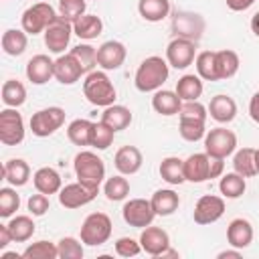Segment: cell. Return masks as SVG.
Masks as SVG:
<instances>
[{"label":"cell","mask_w":259,"mask_h":259,"mask_svg":"<svg viewBox=\"0 0 259 259\" xmlns=\"http://www.w3.org/2000/svg\"><path fill=\"white\" fill-rule=\"evenodd\" d=\"M168 75H170L168 61L158 57V55H152L140 63L136 77H134V83H136L138 91L150 93V91H158L168 81Z\"/></svg>","instance_id":"6da1fadb"},{"label":"cell","mask_w":259,"mask_h":259,"mask_svg":"<svg viewBox=\"0 0 259 259\" xmlns=\"http://www.w3.org/2000/svg\"><path fill=\"white\" fill-rule=\"evenodd\" d=\"M73 168H75V176L81 184L99 192V186L105 178V164L95 152L81 150L73 160Z\"/></svg>","instance_id":"7a4b0ae2"},{"label":"cell","mask_w":259,"mask_h":259,"mask_svg":"<svg viewBox=\"0 0 259 259\" xmlns=\"http://www.w3.org/2000/svg\"><path fill=\"white\" fill-rule=\"evenodd\" d=\"M83 95L87 97L89 103L97 107H107L115 101L117 93L111 79L105 75V71H91L83 81Z\"/></svg>","instance_id":"3957f363"},{"label":"cell","mask_w":259,"mask_h":259,"mask_svg":"<svg viewBox=\"0 0 259 259\" xmlns=\"http://www.w3.org/2000/svg\"><path fill=\"white\" fill-rule=\"evenodd\" d=\"M59 14L49 2H36L28 6L20 16V26L26 34H40Z\"/></svg>","instance_id":"277c9868"},{"label":"cell","mask_w":259,"mask_h":259,"mask_svg":"<svg viewBox=\"0 0 259 259\" xmlns=\"http://www.w3.org/2000/svg\"><path fill=\"white\" fill-rule=\"evenodd\" d=\"M111 237V219L105 212H91L81 225V241L89 247H99Z\"/></svg>","instance_id":"5b68a950"},{"label":"cell","mask_w":259,"mask_h":259,"mask_svg":"<svg viewBox=\"0 0 259 259\" xmlns=\"http://www.w3.org/2000/svg\"><path fill=\"white\" fill-rule=\"evenodd\" d=\"M65 123V109L63 107H45L32 113L30 117V132L36 138H49L53 136L61 125Z\"/></svg>","instance_id":"8992f818"},{"label":"cell","mask_w":259,"mask_h":259,"mask_svg":"<svg viewBox=\"0 0 259 259\" xmlns=\"http://www.w3.org/2000/svg\"><path fill=\"white\" fill-rule=\"evenodd\" d=\"M204 26H206V22H204V18L198 12L178 10L172 16V32L176 36H180V38H188V40L198 42L202 38Z\"/></svg>","instance_id":"52a82bcc"},{"label":"cell","mask_w":259,"mask_h":259,"mask_svg":"<svg viewBox=\"0 0 259 259\" xmlns=\"http://www.w3.org/2000/svg\"><path fill=\"white\" fill-rule=\"evenodd\" d=\"M24 140V119L16 107L0 111V142L4 146H18Z\"/></svg>","instance_id":"ba28073f"},{"label":"cell","mask_w":259,"mask_h":259,"mask_svg":"<svg viewBox=\"0 0 259 259\" xmlns=\"http://www.w3.org/2000/svg\"><path fill=\"white\" fill-rule=\"evenodd\" d=\"M237 150V136L227 127H212L204 136V152L208 156L227 158Z\"/></svg>","instance_id":"9c48e42d"},{"label":"cell","mask_w":259,"mask_h":259,"mask_svg":"<svg viewBox=\"0 0 259 259\" xmlns=\"http://www.w3.org/2000/svg\"><path fill=\"white\" fill-rule=\"evenodd\" d=\"M121 217L130 227L146 229L148 225H152L154 217H158V214L154 212V206H152L150 200H146V198H130L121 208Z\"/></svg>","instance_id":"30bf717a"},{"label":"cell","mask_w":259,"mask_h":259,"mask_svg":"<svg viewBox=\"0 0 259 259\" xmlns=\"http://www.w3.org/2000/svg\"><path fill=\"white\" fill-rule=\"evenodd\" d=\"M45 45L51 53L55 55H61L67 47H69V40H71V34H73V22L65 20L61 14L45 28Z\"/></svg>","instance_id":"8fae6325"},{"label":"cell","mask_w":259,"mask_h":259,"mask_svg":"<svg viewBox=\"0 0 259 259\" xmlns=\"http://www.w3.org/2000/svg\"><path fill=\"white\" fill-rule=\"evenodd\" d=\"M196 59V42L188 38H172L166 47V61L174 69H186Z\"/></svg>","instance_id":"7c38bea8"},{"label":"cell","mask_w":259,"mask_h":259,"mask_svg":"<svg viewBox=\"0 0 259 259\" xmlns=\"http://www.w3.org/2000/svg\"><path fill=\"white\" fill-rule=\"evenodd\" d=\"M225 214V200L223 196H214V194H204L196 200L194 204V223L198 225H210L217 223L221 217Z\"/></svg>","instance_id":"4fadbf2b"},{"label":"cell","mask_w":259,"mask_h":259,"mask_svg":"<svg viewBox=\"0 0 259 259\" xmlns=\"http://www.w3.org/2000/svg\"><path fill=\"white\" fill-rule=\"evenodd\" d=\"M95 196H97V190H93V188L81 184L79 180H77V182H71V184H65V186L59 190V202H61V206L71 208V210L89 204Z\"/></svg>","instance_id":"5bb4252c"},{"label":"cell","mask_w":259,"mask_h":259,"mask_svg":"<svg viewBox=\"0 0 259 259\" xmlns=\"http://www.w3.org/2000/svg\"><path fill=\"white\" fill-rule=\"evenodd\" d=\"M125 47L119 40H105L99 49H97V65L103 71H115L123 65L125 61Z\"/></svg>","instance_id":"9a60e30c"},{"label":"cell","mask_w":259,"mask_h":259,"mask_svg":"<svg viewBox=\"0 0 259 259\" xmlns=\"http://www.w3.org/2000/svg\"><path fill=\"white\" fill-rule=\"evenodd\" d=\"M140 245H142V251H146L148 255L162 257V253L170 247V235L160 227L148 225L140 235Z\"/></svg>","instance_id":"2e32d148"},{"label":"cell","mask_w":259,"mask_h":259,"mask_svg":"<svg viewBox=\"0 0 259 259\" xmlns=\"http://www.w3.org/2000/svg\"><path fill=\"white\" fill-rule=\"evenodd\" d=\"M55 77V61L49 55H34L26 63V79L32 85H45Z\"/></svg>","instance_id":"e0dca14e"},{"label":"cell","mask_w":259,"mask_h":259,"mask_svg":"<svg viewBox=\"0 0 259 259\" xmlns=\"http://www.w3.org/2000/svg\"><path fill=\"white\" fill-rule=\"evenodd\" d=\"M81 75H85L83 67L79 65V61L69 53V55H61L55 61V79L63 85H73L81 79Z\"/></svg>","instance_id":"ac0fdd59"},{"label":"cell","mask_w":259,"mask_h":259,"mask_svg":"<svg viewBox=\"0 0 259 259\" xmlns=\"http://www.w3.org/2000/svg\"><path fill=\"white\" fill-rule=\"evenodd\" d=\"M142 162H144L142 152L136 146H121L115 152V158H113V164H115L117 172L123 174V176L136 174L142 168Z\"/></svg>","instance_id":"d6986e66"},{"label":"cell","mask_w":259,"mask_h":259,"mask_svg":"<svg viewBox=\"0 0 259 259\" xmlns=\"http://www.w3.org/2000/svg\"><path fill=\"white\" fill-rule=\"evenodd\" d=\"M32 184L38 192L42 194H57L61 188H63V180H61V174L51 168V166H42L38 168L34 174H32Z\"/></svg>","instance_id":"ffe728a7"},{"label":"cell","mask_w":259,"mask_h":259,"mask_svg":"<svg viewBox=\"0 0 259 259\" xmlns=\"http://www.w3.org/2000/svg\"><path fill=\"white\" fill-rule=\"evenodd\" d=\"M227 241L231 247L245 249L253 241V227L247 219H233L227 227Z\"/></svg>","instance_id":"44dd1931"},{"label":"cell","mask_w":259,"mask_h":259,"mask_svg":"<svg viewBox=\"0 0 259 259\" xmlns=\"http://www.w3.org/2000/svg\"><path fill=\"white\" fill-rule=\"evenodd\" d=\"M208 113L214 121L219 123H229L235 119L237 115V103L233 97L225 95V93H219L210 99V105H208Z\"/></svg>","instance_id":"7402d4cb"},{"label":"cell","mask_w":259,"mask_h":259,"mask_svg":"<svg viewBox=\"0 0 259 259\" xmlns=\"http://www.w3.org/2000/svg\"><path fill=\"white\" fill-rule=\"evenodd\" d=\"M184 178L196 184L208 180V154L206 152L190 154L184 160Z\"/></svg>","instance_id":"603a6c76"},{"label":"cell","mask_w":259,"mask_h":259,"mask_svg":"<svg viewBox=\"0 0 259 259\" xmlns=\"http://www.w3.org/2000/svg\"><path fill=\"white\" fill-rule=\"evenodd\" d=\"M152 107L156 113L160 115H176L182 107V99L178 97L176 91H168V89H158L152 97Z\"/></svg>","instance_id":"cb8c5ba5"},{"label":"cell","mask_w":259,"mask_h":259,"mask_svg":"<svg viewBox=\"0 0 259 259\" xmlns=\"http://www.w3.org/2000/svg\"><path fill=\"white\" fill-rule=\"evenodd\" d=\"M150 202H152L154 212H156L158 217H170L174 210H178V206H180V196H178L174 190H170V188H160V190H156V192L152 194Z\"/></svg>","instance_id":"d4e9b609"},{"label":"cell","mask_w":259,"mask_h":259,"mask_svg":"<svg viewBox=\"0 0 259 259\" xmlns=\"http://www.w3.org/2000/svg\"><path fill=\"white\" fill-rule=\"evenodd\" d=\"M2 174H4V180L12 186H24L30 178V166L26 164V160L22 158H12L4 164L2 168Z\"/></svg>","instance_id":"484cf974"},{"label":"cell","mask_w":259,"mask_h":259,"mask_svg":"<svg viewBox=\"0 0 259 259\" xmlns=\"http://www.w3.org/2000/svg\"><path fill=\"white\" fill-rule=\"evenodd\" d=\"M103 30V22L99 16L95 14H83L73 22V34H77L83 40H93L101 34Z\"/></svg>","instance_id":"4316f807"},{"label":"cell","mask_w":259,"mask_h":259,"mask_svg":"<svg viewBox=\"0 0 259 259\" xmlns=\"http://www.w3.org/2000/svg\"><path fill=\"white\" fill-rule=\"evenodd\" d=\"M202 79L194 73H188V75H182L178 81H176V93L182 101H198V97L202 95Z\"/></svg>","instance_id":"83f0119b"},{"label":"cell","mask_w":259,"mask_h":259,"mask_svg":"<svg viewBox=\"0 0 259 259\" xmlns=\"http://www.w3.org/2000/svg\"><path fill=\"white\" fill-rule=\"evenodd\" d=\"M101 121H105L111 130L121 132V130H125V127L132 123V111H130L125 105H115V103H111V105H107V107L103 109Z\"/></svg>","instance_id":"f1b7e54d"},{"label":"cell","mask_w":259,"mask_h":259,"mask_svg":"<svg viewBox=\"0 0 259 259\" xmlns=\"http://www.w3.org/2000/svg\"><path fill=\"white\" fill-rule=\"evenodd\" d=\"M140 16L148 22H160L170 14V0H140Z\"/></svg>","instance_id":"f546056e"},{"label":"cell","mask_w":259,"mask_h":259,"mask_svg":"<svg viewBox=\"0 0 259 259\" xmlns=\"http://www.w3.org/2000/svg\"><path fill=\"white\" fill-rule=\"evenodd\" d=\"M160 176L162 180H166L168 184L172 186H178L182 184L186 178H184V160L176 158V156H168L160 162Z\"/></svg>","instance_id":"4dcf8cb0"},{"label":"cell","mask_w":259,"mask_h":259,"mask_svg":"<svg viewBox=\"0 0 259 259\" xmlns=\"http://www.w3.org/2000/svg\"><path fill=\"white\" fill-rule=\"evenodd\" d=\"M91 134H93V121H89V119H73L67 127L69 142L79 148L91 146Z\"/></svg>","instance_id":"1f68e13d"},{"label":"cell","mask_w":259,"mask_h":259,"mask_svg":"<svg viewBox=\"0 0 259 259\" xmlns=\"http://www.w3.org/2000/svg\"><path fill=\"white\" fill-rule=\"evenodd\" d=\"M6 227H8V231H10V235H12V239H14L16 243L28 241V239L34 235V231H36L34 221H32L28 214H16V217H12V219L6 223Z\"/></svg>","instance_id":"d6a6232c"},{"label":"cell","mask_w":259,"mask_h":259,"mask_svg":"<svg viewBox=\"0 0 259 259\" xmlns=\"http://www.w3.org/2000/svg\"><path fill=\"white\" fill-rule=\"evenodd\" d=\"M26 45H28V38H26V32L24 30H18V28L4 30V34H2V51L6 55L20 57L26 51Z\"/></svg>","instance_id":"836d02e7"},{"label":"cell","mask_w":259,"mask_h":259,"mask_svg":"<svg viewBox=\"0 0 259 259\" xmlns=\"http://www.w3.org/2000/svg\"><path fill=\"white\" fill-rule=\"evenodd\" d=\"M239 71V55L231 49H223L217 51V73H219V81L221 79H231L235 77Z\"/></svg>","instance_id":"e575fe53"},{"label":"cell","mask_w":259,"mask_h":259,"mask_svg":"<svg viewBox=\"0 0 259 259\" xmlns=\"http://www.w3.org/2000/svg\"><path fill=\"white\" fill-rule=\"evenodd\" d=\"M196 65V73L200 79L204 81H219V73H217V51H202L196 55L194 59Z\"/></svg>","instance_id":"d590c367"},{"label":"cell","mask_w":259,"mask_h":259,"mask_svg":"<svg viewBox=\"0 0 259 259\" xmlns=\"http://www.w3.org/2000/svg\"><path fill=\"white\" fill-rule=\"evenodd\" d=\"M233 168L243 178H251V176L259 174L257 168H255V148H241V150H237L235 158H233Z\"/></svg>","instance_id":"8d00e7d4"},{"label":"cell","mask_w":259,"mask_h":259,"mask_svg":"<svg viewBox=\"0 0 259 259\" xmlns=\"http://www.w3.org/2000/svg\"><path fill=\"white\" fill-rule=\"evenodd\" d=\"M2 101L6 107H20L26 101V89L20 81L8 79L2 85Z\"/></svg>","instance_id":"74e56055"},{"label":"cell","mask_w":259,"mask_h":259,"mask_svg":"<svg viewBox=\"0 0 259 259\" xmlns=\"http://www.w3.org/2000/svg\"><path fill=\"white\" fill-rule=\"evenodd\" d=\"M245 188H247V182H245V178H243L241 174H237V172L225 174V176L221 178V182H219V190H221V194H223L225 198H239V196H243Z\"/></svg>","instance_id":"f35d334b"},{"label":"cell","mask_w":259,"mask_h":259,"mask_svg":"<svg viewBox=\"0 0 259 259\" xmlns=\"http://www.w3.org/2000/svg\"><path fill=\"white\" fill-rule=\"evenodd\" d=\"M103 194L111 202L123 200L130 194V182H127V178H123V174H117V176L107 178L105 184H103Z\"/></svg>","instance_id":"ab89813d"},{"label":"cell","mask_w":259,"mask_h":259,"mask_svg":"<svg viewBox=\"0 0 259 259\" xmlns=\"http://www.w3.org/2000/svg\"><path fill=\"white\" fill-rule=\"evenodd\" d=\"M24 259H57L59 257V247L51 241H36L32 245H28L22 251Z\"/></svg>","instance_id":"60d3db41"},{"label":"cell","mask_w":259,"mask_h":259,"mask_svg":"<svg viewBox=\"0 0 259 259\" xmlns=\"http://www.w3.org/2000/svg\"><path fill=\"white\" fill-rule=\"evenodd\" d=\"M178 132H180L182 140H186V142H198V140H202V138L206 136L204 121H200V119H190V117H180Z\"/></svg>","instance_id":"b9f144b4"},{"label":"cell","mask_w":259,"mask_h":259,"mask_svg":"<svg viewBox=\"0 0 259 259\" xmlns=\"http://www.w3.org/2000/svg\"><path fill=\"white\" fill-rule=\"evenodd\" d=\"M113 136H115V130H111L105 121H97L93 123V134H91V146L95 150H107L111 144H113Z\"/></svg>","instance_id":"7bdbcfd3"},{"label":"cell","mask_w":259,"mask_h":259,"mask_svg":"<svg viewBox=\"0 0 259 259\" xmlns=\"http://www.w3.org/2000/svg\"><path fill=\"white\" fill-rule=\"evenodd\" d=\"M71 55L79 61V65L83 67L85 73H91L97 65V49L91 45H77L71 49Z\"/></svg>","instance_id":"ee69618b"},{"label":"cell","mask_w":259,"mask_h":259,"mask_svg":"<svg viewBox=\"0 0 259 259\" xmlns=\"http://www.w3.org/2000/svg\"><path fill=\"white\" fill-rule=\"evenodd\" d=\"M18 208H20V196H18V192L14 188H10V186L0 188V217L2 219H8Z\"/></svg>","instance_id":"f6af8a7d"},{"label":"cell","mask_w":259,"mask_h":259,"mask_svg":"<svg viewBox=\"0 0 259 259\" xmlns=\"http://www.w3.org/2000/svg\"><path fill=\"white\" fill-rule=\"evenodd\" d=\"M83 241H77L75 237H63L57 247H59V257L61 259H83Z\"/></svg>","instance_id":"bcb514c9"},{"label":"cell","mask_w":259,"mask_h":259,"mask_svg":"<svg viewBox=\"0 0 259 259\" xmlns=\"http://www.w3.org/2000/svg\"><path fill=\"white\" fill-rule=\"evenodd\" d=\"M85 8H87L85 0H59V14L69 22H75L79 16H83Z\"/></svg>","instance_id":"7dc6e473"},{"label":"cell","mask_w":259,"mask_h":259,"mask_svg":"<svg viewBox=\"0 0 259 259\" xmlns=\"http://www.w3.org/2000/svg\"><path fill=\"white\" fill-rule=\"evenodd\" d=\"M208 109L198 103V101H184L180 111H178V117H190V119H200V121H206V113Z\"/></svg>","instance_id":"c3c4849f"},{"label":"cell","mask_w":259,"mask_h":259,"mask_svg":"<svg viewBox=\"0 0 259 259\" xmlns=\"http://www.w3.org/2000/svg\"><path fill=\"white\" fill-rule=\"evenodd\" d=\"M140 251H142L140 241H136L132 237H119L115 241V253L119 257H136V255H140Z\"/></svg>","instance_id":"681fc988"},{"label":"cell","mask_w":259,"mask_h":259,"mask_svg":"<svg viewBox=\"0 0 259 259\" xmlns=\"http://www.w3.org/2000/svg\"><path fill=\"white\" fill-rule=\"evenodd\" d=\"M26 204H28V212L32 217H42L49 210V206H51L49 196L42 194V192H38V190H36V194H30V198H28Z\"/></svg>","instance_id":"f907efd6"},{"label":"cell","mask_w":259,"mask_h":259,"mask_svg":"<svg viewBox=\"0 0 259 259\" xmlns=\"http://www.w3.org/2000/svg\"><path fill=\"white\" fill-rule=\"evenodd\" d=\"M225 170V158H217V156H208V180L219 178Z\"/></svg>","instance_id":"816d5d0a"},{"label":"cell","mask_w":259,"mask_h":259,"mask_svg":"<svg viewBox=\"0 0 259 259\" xmlns=\"http://www.w3.org/2000/svg\"><path fill=\"white\" fill-rule=\"evenodd\" d=\"M255 4V0H227V6L235 12H243L247 8H251Z\"/></svg>","instance_id":"f5cc1de1"},{"label":"cell","mask_w":259,"mask_h":259,"mask_svg":"<svg viewBox=\"0 0 259 259\" xmlns=\"http://www.w3.org/2000/svg\"><path fill=\"white\" fill-rule=\"evenodd\" d=\"M249 115H251V119L255 121V123H259V91L251 97V101H249Z\"/></svg>","instance_id":"db71d44e"},{"label":"cell","mask_w":259,"mask_h":259,"mask_svg":"<svg viewBox=\"0 0 259 259\" xmlns=\"http://www.w3.org/2000/svg\"><path fill=\"white\" fill-rule=\"evenodd\" d=\"M12 241L14 239H12L10 231H8V227L6 225H0V249H6L8 243H12Z\"/></svg>","instance_id":"11a10c76"},{"label":"cell","mask_w":259,"mask_h":259,"mask_svg":"<svg viewBox=\"0 0 259 259\" xmlns=\"http://www.w3.org/2000/svg\"><path fill=\"white\" fill-rule=\"evenodd\" d=\"M219 259H239L241 257V249H227V251H221L219 255H217Z\"/></svg>","instance_id":"9f6ffc18"},{"label":"cell","mask_w":259,"mask_h":259,"mask_svg":"<svg viewBox=\"0 0 259 259\" xmlns=\"http://www.w3.org/2000/svg\"><path fill=\"white\" fill-rule=\"evenodd\" d=\"M251 30H253L255 36H259V12H255L251 16Z\"/></svg>","instance_id":"6f0895ef"},{"label":"cell","mask_w":259,"mask_h":259,"mask_svg":"<svg viewBox=\"0 0 259 259\" xmlns=\"http://www.w3.org/2000/svg\"><path fill=\"white\" fill-rule=\"evenodd\" d=\"M18 257H22V255H18V253H2V259H18Z\"/></svg>","instance_id":"680465c9"},{"label":"cell","mask_w":259,"mask_h":259,"mask_svg":"<svg viewBox=\"0 0 259 259\" xmlns=\"http://www.w3.org/2000/svg\"><path fill=\"white\" fill-rule=\"evenodd\" d=\"M255 168H257V172H259V148L255 150Z\"/></svg>","instance_id":"91938a15"}]
</instances>
